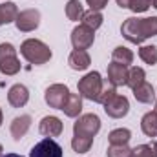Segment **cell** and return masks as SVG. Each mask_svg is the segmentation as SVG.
I'll return each mask as SVG.
<instances>
[{
	"mask_svg": "<svg viewBox=\"0 0 157 157\" xmlns=\"http://www.w3.org/2000/svg\"><path fill=\"white\" fill-rule=\"evenodd\" d=\"M154 112H155V113H157V101H155V108H154Z\"/></svg>",
	"mask_w": 157,
	"mask_h": 157,
	"instance_id": "cell-36",
	"label": "cell"
},
{
	"mask_svg": "<svg viewBox=\"0 0 157 157\" xmlns=\"http://www.w3.org/2000/svg\"><path fill=\"white\" fill-rule=\"evenodd\" d=\"M2 122H4V113H2V108H0V126H2Z\"/></svg>",
	"mask_w": 157,
	"mask_h": 157,
	"instance_id": "cell-33",
	"label": "cell"
},
{
	"mask_svg": "<svg viewBox=\"0 0 157 157\" xmlns=\"http://www.w3.org/2000/svg\"><path fill=\"white\" fill-rule=\"evenodd\" d=\"M99 102L102 104L106 115L112 117V119H122V117H126L128 112H130V101H128L124 95L117 93L115 88L102 90Z\"/></svg>",
	"mask_w": 157,
	"mask_h": 157,
	"instance_id": "cell-2",
	"label": "cell"
},
{
	"mask_svg": "<svg viewBox=\"0 0 157 157\" xmlns=\"http://www.w3.org/2000/svg\"><path fill=\"white\" fill-rule=\"evenodd\" d=\"M132 2H133V0H117V6L121 9H130Z\"/></svg>",
	"mask_w": 157,
	"mask_h": 157,
	"instance_id": "cell-31",
	"label": "cell"
},
{
	"mask_svg": "<svg viewBox=\"0 0 157 157\" xmlns=\"http://www.w3.org/2000/svg\"><path fill=\"white\" fill-rule=\"evenodd\" d=\"M68 64H70V68L75 70V71H84V70L90 68L91 57H90V53H88L86 49H73V51L70 53V57H68Z\"/></svg>",
	"mask_w": 157,
	"mask_h": 157,
	"instance_id": "cell-14",
	"label": "cell"
},
{
	"mask_svg": "<svg viewBox=\"0 0 157 157\" xmlns=\"http://www.w3.org/2000/svg\"><path fill=\"white\" fill-rule=\"evenodd\" d=\"M68 95H70V88L66 84H51L46 88L44 91V101L49 108H55V110H62L64 102L68 101Z\"/></svg>",
	"mask_w": 157,
	"mask_h": 157,
	"instance_id": "cell-7",
	"label": "cell"
},
{
	"mask_svg": "<svg viewBox=\"0 0 157 157\" xmlns=\"http://www.w3.org/2000/svg\"><path fill=\"white\" fill-rule=\"evenodd\" d=\"M150 6H152V0H133L130 9L133 13H144V11L150 9Z\"/></svg>",
	"mask_w": 157,
	"mask_h": 157,
	"instance_id": "cell-29",
	"label": "cell"
},
{
	"mask_svg": "<svg viewBox=\"0 0 157 157\" xmlns=\"http://www.w3.org/2000/svg\"><path fill=\"white\" fill-rule=\"evenodd\" d=\"M86 28H90V29H99L101 26H102V22H104V17H102V13L101 11H93V9H90V11H84V17H82V20H80Z\"/></svg>",
	"mask_w": 157,
	"mask_h": 157,
	"instance_id": "cell-21",
	"label": "cell"
},
{
	"mask_svg": "<svg viewBox=\"0 0 157 157\" xmlns=\"http://www.w3.org/2000/svg\"><path fill=\"white\" fill-rule=\"evenodd\" d=\"M112 60L128 68V66L133 62V51H132L130 48H126V46H117V48L112 51Z\"/></svg>",
	"mask_w": 157,
	"mask_h": 157,
	"instance_id": "cell-20",
	"label": "cell"
},
{
	"mask_svg": "<svg viewBox=\"0 0 157 157\" xmlns=\"http://www.w3.org/2000/svg\"><path fill=\"white\" fill-rule=\"evenodd\" d=\"M22 70V64L17 57V48L11 42H2L0 44V73L2 75H17Z\"/></svg>",
	"mask_w": 157,
	"mask_h": 157,
	"instance_id": "cell-5",
	"label": "cell"
},
{
	"mask_svg": "<svg viewBox=\"0 0 157 157\" xmlns=\"http://www.w3.org/2000/svg\"><path fill=\"white\" fill-rule=\"evenodd\" d=\"M29 128H31V117H29V115H18V117H15L11 121L9 132H11V137H13L15 141H20V139L28 133Z\"/></svg>",
	"mask_w": 157,
	"mask_h": 157,
	"instance_id": "cell-15",
	"label": "cell"
},
{
	"mask_svg": "<svg viewBox=\"0 0 157 157\" xmlns=\"http://www.w3.org/2000/svg\"><path fill=\"white\" fill-rule=\"evenodd\" d=\"M18 7L15 2H6V4H0V26H7L11 22L17 20V15H18Z\"/></svg>",
	"mask_w": 157,
	"mask_h": 157,
	"instance_id": "cell-18",
	"label": "cell"
},
{
	"mask_svg": "<svg viewBox=\"0 0 157 157\" xmlns=\"http://www.w3.org/2000/svg\"><path fill=\"white\" fill-rule=\"evenodd\" d=\"M15 26L22 33H31L40 26V11L39 9H24L17 15Z\"/></svg>",
	"mask_w": 157,
	"mask_h": 157,
	"instance_id": "cell-9",
	"label": "cell"
},
{
	"mask_svg": "<svg viewBox=\"0 0 157 157\" xmlns=\"http://www.w3.org/2000/svg\"><path fill=\"white\" fill-rule=\"evenodd\" d=\"M121 35L132 44H143L146 39L157 37V17H130L121 26Z\"/></svg>",
	"mask_w": 157,
	"mask_h": 157,
	"instance_id": "cell-1",
	"label": "cell"
},
{
	"mask_svg": "<svg viewBox=\"0 0 157 157\" xmlns=\"http://www.w3.org/2000/svg\"><path fill=\"white\" fill-rule=\"evenodd\" d=\"M62 112H64L66 117H71V119L78 117L80 112H82V97H80L78 93H71V91H70L68 101H66L64 106H62Z\"/></svg>",
	"mask_w": 157,
	"mask_h": 157,
	"instance_id": "cell-16",
	"label": "cell"
},
{
	"mask_svg": "<svg viewBox=\"0 0 157 157\" xmlns=\"http://www.w3.org/2000/svg\"><path fill=\"white\" fill-rule=\"evenodd\" d=\"M141 130L146 137H157V113L148 112L141 119Z\"/></svg>",
	"mask_w": 157,
	"mask_h": 157,
	"instance_id": "cell-19",
	"label": "cell"
},
{
	"mask_svg": "<svg viewBox=\"0 0 157 157\" xmlns=\"http://www.w3.org/2000/svg\"><path fill=\"white\" fill-rule=\"evenodd\" d=\"M64 130V124L62 121L55 115H46L42 117V121L39 122V132L44 135V137H59Z\"/></svg>",
	"mask_w": 157,
	"mask_h": 157,
	"instance_id": "cell-11",
	"label": "cell"
},
{
	"mask_svg": "<svg viewBox=\"0 0 157 157\" xmlns=\"http://www.w3.org/2000/svg\"><path fill=\"white\" fill-rule=\"evenodd\" d=\"M130 139H132V132L128 128H117V130H112L108 133L110 144H128Z\"/></svg>",
	"mask_w": 157,
	"mask_h": 157,
	"instance_id": "cell-23",
	"label": "cell"
},
{
	"mask_svg": "<svg viewBox=\"0 0 157 157\" xmlns=\"http://www.w3.org/2000/svg\"><path fill=\"white\" fill-rule=\"evenodd\" d=\"M77 88H78V95H80L82 99H88V101H91V102H99L101 93H102V90H104L101 73H99V71H88L84 77L78 80Z\"/></svg>",
	"mask_w": 157,
	"mask_h": 157,
	"instance_id": "cell-4",
	"label": "cell"
},
{
	"mask_svg": "<svg viewBox=\"0 0 157 157\" xmlns=\"http://www.w3.org/2000/svg\"><path fill=\"white\" fill-rule=\"evenodd\" d=\"M108 157H130L132 155V148L128 144H110L106 150Z\"/></svg>",
	"mask_w": 157,
	"mask_h": 157,
	"instance_id": "cell-28",
	"label": "cell"
},
{
	"mask_svg": "<svg viewBox=\"0 0 157 157\" xmlns=\"http://www.w3.org/2000/svg\"><path fill=\"white\" fill-rule=\"evenodd\" d=\"M108 2L110 0H86V4L90 6V9H93V11H102L108 6Z\"/></svg>",
	"mask_w": 157,
	"mask_h": 157,
	"instance_id": "cell-30",
	"label": "cell"
},
{
	"mask_svg": "<svg viewBox=\"0 0 157 157\" xmlns=\"http://www.w3.org/2000/svg\"><path fill=\"white\" fill-rule=\"evenodd\" d=\"M4 157H24V155H18V154H6Z\"/></svg>",
	"mask_w": 157,
	"mask_h": 157,
	"instance_id": "cell-32",
	"label": "cell"
},
{
	"mask_svg": "<svg viewBox=\"0 0 157 157\" xmlns=\"http://www.w3.org/2000/svg\"><path fill=\"white\" fill-rule=\"evenodd\" d=\"M144 78H146V73H144L143 68H139V66H132V68L128 70V82H126V86L133 90V88H137L139 84H143Z\"/></svg>",
	"mask_w": 157,
	"mask_h": 157,
	"instance_id": "cell-24",
	"label": "cell"
},
{
	"mask_svg": "<svg viewBox=\"0 0 157 157\" xmlns=\"http://www.w3.org/2000/svg\"><path fill=\"white\" fill-rule=\"evenodd\" d=\"M139 59L144 64H148V66H155L157 64V48L155 46H141Z\"/></svg>",
	"mask_w": 157,
	"mask_h": 157,
	"instance_id": "cell-27",
	"label": "cell"
},
{
	"mask_svg": "<svg viewBox=\"0 0 157 157\" xmlns=\"http://www.w3.org/2000/svg\"><path fill=\"white\" fill-rule=\"evenodd\" d=\"M152 7H155L157 9V0H152Z\"/></svg>",
	"mask_w": 157,
	"mask_h": 157,
	"instance_id": "cell-35",
	"label": "cell"
},
{
	"mask_svg": "<svg viewBox=\"0 0 157 157\" xmlns=\"http://www.w3.org/2000/svg\"><path fill=\"white\" fill-rule=\"evenodd\" d=\"M7 102L13 108H24L29 102V90L24 84H13L7 91Z\"/></svg>",
	"mask_w": 157,
	"mask_h": 157,
	"instance_id": "cell-12",
	"label": "cell"
},
{
	"mask_svg": "<svg viewBox=\"0 0 157 157\" xmlns=\"http://www.w3.org/2000/svg\"><path fill=\"white\" fill-rule=\"evenodd\" d=\"M108 80H110V84L113 88L126 86V82H128V68L112 60V64H108Z\"/></svg>",
	"mask_w": 157,
	"mask_h": 157,
	"instance_id": "cell-13",
	"label": "cell"
},
{
	"mask_svg": "<svg viewBox=\"0 0 157 157\" xmlns=\"http://www.w3.org/2000/svg\"><path fill=\"white\" fill-rule=\"evenodd\" d=\"M29 157H64V150L55 139L46 137L31 148Z\"/></svg>",
	"mask_w": 157,
	"mask_h": 157,
	"instance_id": "cell-8",
	"label": "cell"
},
{
	"mask_svg": "<svg viewBox=\"0 0 157 157\" xmlns=\"http://www.w3.org/2000/svg\"><path fill=\"white\" fill-rule=\"evenodd\" d=\"M0 157H4V146L0 144Z\"/></svg>",
	"mask_w": 157,
	"mask_h": 157,
	"instance_id": "cell-34",
	"label": "cell"
},
{
	"mask_svg": "<svg viewBox=\"0 0 157 157\" xmlns=\"http://www.w3.org/2000/svg\"><path fill=\"white\" fill-rule=\"evenodd\" d=\"M101 130V119L97 113H84L78 115V119L73 122V135H86L95 137Z\"/></svg>",
	"mask_w": 157,
	"mask_h": 157,
	"instance_id": "cell-6",
	"label": "cell"
},
{
	"mask_svg": "<svg viewBox=\"0 0 157 157\" xmlns=\"http://www.w3.org/2000/svg\"><path fill=\"white\" fill-rule=\"evenodd\" d=\"M91 144H93V137L73 135V139H71V148H73V152H77V154H86V152H90Z\"/></svg>",
	"mask_w": 157,
	"mask_h": 157,
	"instance_id": "cell-25",
	"label": "cell"
},
{
	"mask_svg": "<svg viewBox=\"0 0 157 157\" xmlns=\"http://www.w3.org/2000/svg\"><path fill=\"white\" fill-rule=\"evenodd\" d=\"M66 17L71 22H78L84 17V7L78 0H68L66 2Z\"/></svg>",
	"mask_w": 157,
	"mask_h": 157,
	"instance_id": "cell-22",
	"label": "cell"
},
{
	"mask_svg": "<svg viewBox=\"0 0 157 157\" xmlns=\"http://www.w3.org/2000/svg\"><path fill=\"white\" fill-rule=\"evenodd\" d=\"M95 42V31L86 28L84 24H80L77 28H73L71 31V44H73V49H88L91 48Z\"/></svg>",
	"mask_w": 157,
	"mask_h": 157,
	"instance_id": "cell-10",
	"label": "cell"
},
{
	"mask_svg": "<svg viewBox=\"0 0 157 157\" xmlns=\"http://www.w3.org/2000/svg\"><path fill=\"white\" fill-rule=\"evenodd\" d=\"M133 97H135L137 102L150 104V102L155 101V90H154V86H152L150 82L144 80L143 84H139L137 88H133Z\"/></svg>",
	"mask_w": 157,
	"mask_h": 157,
	"instance_id": "cell-17",
	"label": "cell"
},
{
	"mask_svg": "<svg viewBox=\"0 0 157 157\" xmlns=\"http://www.w3.org/2000/svg\"><path fill=\"white\" fill-rule=\"evenodd\" d=\"M20 55L29 62V64H46L49 59H51V49L46 42H42L39 39H28L20 44Z\"/></svg>",
	"mask_w": 157,
	"mask_h": 157,
	"instance_id": "cell-3",
	"label": "cell"
},
{
	"mask_svg": "<svg viewBox=\"0 0 157 157\" xmlns=\"http://www.w3.org/2000/svg\"><path fill=\"white\" fill-rule=\"evenodd\" d=\"M130 157H157V143L152 141L148 144H139V146L132 148Z\"/></svg>",
	"mask_w": 157,
	"mask_h": 157,
	"instance_id": "cell-26",
	"label": "cell"
}]
</instances>
